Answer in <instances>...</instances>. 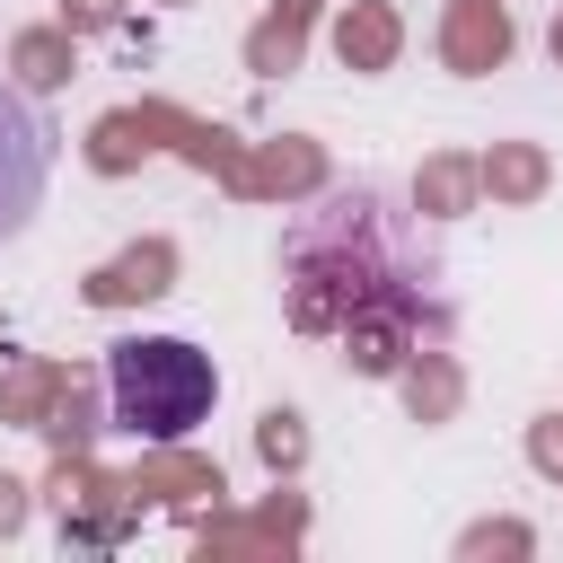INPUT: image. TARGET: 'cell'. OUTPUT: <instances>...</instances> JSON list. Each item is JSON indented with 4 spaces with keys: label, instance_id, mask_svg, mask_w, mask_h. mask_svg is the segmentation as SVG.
I'll list each match as a JSON object with an SVG mask.
<instances>
[{
    "label": "cell",
    "instance_id": "1",
    "mask_svg": "<svg viewBox=\"0 0 563 563\" xmlns=\"http://www.w3.org/2000/svg\"><path fill=\"white\" fill-rule=\"evenodd\" d=\"M106 405H114V431H132V440H176V431L211 422L220 369H211V352H194L185 334H132V343L106 352Z\"/></svg>",
    "mask_w": 563,
    "mask_h": 563
},
{
    "label": "cell",
    "instance_id": "2",
    "mask_svg": "<svg viewBox=\"0 0 563 563\" xmlns=\"http://www.w3.org/2000/svg\"><path fill=\"white\" fill-rule=\"evenodd\" d=\"M53 150H62L53 114H44L26 88L0 79V246L26 238V220L44 211V194H53Z\"/></svg>",
    "mask_w": 563,
    "mask_h": 563
}]
</instances>
